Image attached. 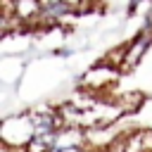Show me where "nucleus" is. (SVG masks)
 Returning <instances> with one entry per match:
<instances>
[{"instance_id":"obj_9","label":"nucleus","mask_w":152,"mask_h":152,"mask_svg":"<svg viewBox=\"0 0 152 152\" xmlns=\"http://www.w3.org/2000/svg\"><path fill=\"white\" fill-rule=\"evenodd\" d=\"M83 152H104V150H95V147H86Z\"/></svg>"},{"instance_id":"obj_6","label":"nucleus","mask_w":152,"mask_h":152,"mask_svg":"<svg viewBox=\"0 0 152 152\" xmlns=\"http://www.w3.org/2000/svg\"><path fill=\"white\" fill-rule=\"evenodd\" d=\"M116 102L121 104V109H124L126 114H133V112H138L140 104L145 102V95H142V93H128V95L116 97Z\"/></svg>"},{"instance_id":"obj_7","label":"nucleus","mask_w":152,"mask_h":152,"mask_svg":"<svg viewBox=\"0 0 152 152\" xmlns=\"http://www.w3.org/2000/svg\"><path fill=\"white\" fill-rule=\"evenodd\" d=\"M74 52H76L74 48H57V50H55L52 55H55V57H62V59H64V57H71Z\"/></svg>"},{"instance_id":"obj_5","label":"nucleus","mask_w":152,"mask_h":152,"mask_svg":"<svg viewBox=\"0 0 152 152\" xmlns=\"http://www.w3.org/2000/svg\"><path fill=\"white\" fill-rule=\"evenodd\" d=\"M76 147H88L86 128L83 126H62L57 131V138H55V145L50 152H64V150H76Z\"/></svg>"},{"instance_id":"obj_1","label":"nucleus","mask_w":152,"mask_h":152,"mask_svg":"<svg viewBox=\"0 0 152 152\" xmlns=\"http://www.w3.org/2000/svg\"><path fill=\"white\" fill-rule=\"evenodd\" d=\"M33 135H36V126L31 112L12 114L0 121V138L5 147H26L33 140Z\"/></svg>"},{"instance_id":"obj_10","label":"nucleus","mask_w":152,"mask_h":152,"mask_svg":"<svg viewBox=\"0 0 152 152\" xmlns=\"http://www.w3.org/2000/svg\"><path fill=\"white\" fill-rule=\"evenodd\" d=\"M86 147H76V150H64V152H83Z\"/></svg>"},{"instance_id":"obj_4","label":"nucleus","mask_w":152,"mask_h":152,"mask_svg":"<svg viewBox=\"0 0 152 152\" xmlns=\"http://www.w3.org/2000/svg\"><path fill=\"white\" fill-rule=\"evenodd\" d=\"M152 48V36L145 31H138L133 40H128L124 45V62H121V71H131L140 64V59L147 55V50Z\"/></svg>"},{"instance_id":"obj_2","label":"nucleus","mask_w":152,"mask_h":152,"mask_svg":"<svg viewBox=\"0 0 152 152\" xmlns=\"http://www.w3.org/2000/svg\"><path fill=\"white\" fill-rule=\"evenodd\" d=\"M119 74H121V69H116V66H112L109 62L102 59V62H97L95 66H90V69L81 76V88L100 95V93H104L107 88H112V86L116 83Z\"/></svg>"},{"instance_id":"obj_3","label":"nucleus","mask_w":152,"mask_h":152,"mask_svg":"<svg viewBox=\"0 0 152 152\" xmlns=\"http://www.w3.org/2000/svg\"><path fill=\"white\" fill-rule=\"evenodd\" d=\"M107 152H152V128L126 131Z\"/></svg>"},{"instance_id":"obj_8","label":"nucleus","mask_w":152,"mask_h":152,"mask_svg":"<svg viewBox=\"0 0 152 152\" xmlns=\"http://www.w3.org/2000/svg\"><path fill=\"white\" fill-rule=\"evenodd\" d=\"M142 2H147V0H128V12H135Z\"/></svg>"}]
</instances>
